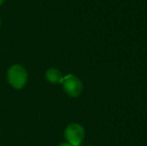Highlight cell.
<instances>
[{
	"instance_id": "3957f363",
	"label": "cell",
	"mask_w": 147,
	"mask_h": 146,
	"mask_svg": "<svg viewBox=\"0 0 147 146\" xmlns=\"http://www.w3.org/2000/svg\"><path fill=\"white\" fill-rule=\"evenodd\" d=\"M67 142L72 146H80L85 137V130L78 123H70L64 131Z\"/></svg>"
},
{
	"instance_id": "7a4b0ae2",
	"label": "cell",
	"mask_w": 147,
	"mask_h": 146,
	"mask_svg": "<svg viewBox=\"0 0 147 146\" xmlns=\"http://www.w3.org/2000/svg\"><path fill=\"white\" fill-rule=\"evenodd\" d=\"M61 84L64 92L72 98L78 97L83 91V84L81 80L73 74H67L64 76Z\"/></svg>"
},
{
	"instance_id": "5b68a950",
	"label": "cell",
	"mask_w": 147,
	"mask_h": 146,
	"mask_svg": "<svg viewBox=\"0 0 147 146\" xmlns=\"http://www.w3.org/2000/svg\"><path fill=\"white\" fill-rule=\"evenodd\" d=\"M58 146H72V145L69 144L68 142H62V143H60Z\"/></svg>"
},
{
	"instance_id": "ba28073f",
	"label": "cell",
	"mask_w": 147,
	"mask_h": 146,
	"mask_svg": "<svg viewBox=\"0 0 147 146\" xmlns=\"http://www.w3.org/2000/svg\"><path fill=\"white\" fill-rule=\"evenodd\" d=\"M89 146H94V145H89Z\"/></svg>"
},
{
	"instance_id": "52a82bcc",
	"label": "cell",
	"mask_w": 147,
	"mask_h": 146,
	"mask_svg": "<svg viewBox=\"0 0 147 146\" xmlns=\"http://www.w3.org/2000/svg\"><path fill=\"white\" fill-rule=\"evenodd\" d=\"M0 26H1V17H0Z\"/></svg>"
},
{
	"instance_id": "8992f818",
	"label": "cell",
	"mask_w": 147,
	"mask_h": 146,
	"mask_svg": "<svg viewBox=\"0 0 147 146\" xmlns=\"http://www.w3.org/2000/svg\"><path fill=\"white\" fill-rule=\"evenodd\" d=\"M5 1H6V0H0V6H1L2 4H3V3H4V2H5Z\"/></svg>"
},
{
	"instance_id": "277c9868",
	"label": "cell",
	"mask_w": 147,
	"mask_h": 146,
	"mask_svg": "<svg viewBox=\"0 0 147 146\" xmlns=\"http://www.w3.org/2000/svg\"><path fill=\"white\" fill-rule=\"evenodd\" d=\"M45 77H46V80L49 83L58 84L62 82L64 76L59 69L52 67V68H49L46 70V72H45Z\"/></svg>"
},
{
	"instance_id": "6da1fadb",
	"label": "cell",
	"mask_w": 147,
	"mask_h": 146,
	"mask_svg": "<svg viewBox=\"0 0 147 146\" xmlns=\"http://www.w3.org/2000/svg\"><path fill=\"white\" fill-rule=\"evenodd\" d=\"M7 79L14 89H22L28 81V73L21 64H14L8 69Z\"/></svg>"
}]
</instances>
